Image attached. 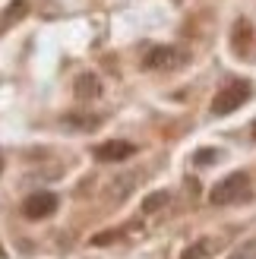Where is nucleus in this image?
Instances as JSON below:
<instances>
[{"instance_id":"nucleus-1","label":"nucleus","mask_w":256,"mask_h":259,"mask_svg":"<svg viewBox=\"0 0 256 259\" xmlns=\"http://www.w3.org/2000/svg\"><path fill=\"white\" fill-rule=\"evenodd\" d=\"M247 199H253V180L244 171H234V174L222 177L219 184L209 190V202L212 205H240Z\"/></svg>"},{"instance_id":"nucleus-2","label":"nucleus","mask_w":256,"mask_h":259,"mask_svg":"<svg viewBox=\"0 0 256 259\" xmlns=\"http://www.w3.org/2000/svg\"><path fill=\"white\" fill-rule=\"evenodd\" d=\"M250 95H253L250 79H228L212 98V114L215 117H228V114H234L240 105H247Z\"/></svg>"},{"instance_id":"nucleus-3","label":"nucleus","mask_w":256,"mask_h":259,"mask_svg":"<svg viewBox=\"0 0 256 259\" xmlns=\"http://www.w3.org/2000/svg\"><path fill=\"white\" fill-rule=\"evenodd\" d=\"M190 63V51L181 48V45H158V48H152L146 60H143V67L146 70H155V73H174V70H181Z\"/></svg>"},{"instance_id":"nucleus-4","label":"nucleus","mask_w":256,"mask_h":259,"mask_svg":"<svg viewBox=\"0 0 256 259\" xmlns=\"http://www.w3.org/2000/svg\"><path fill=\"white\" fill-rule=\"evenodd\" d=\"M54 212H57V196L48 193V190L32 193V196H25V202H22V215L29 218V222H45V218H51Z\"/></svg>"},{"instance_id":"nucleus-5","label":"nucleus","mask_w":256,"mask_h":259,"mask_svg":"<svg viewBox=\"0 0 256 259\" xmlns=\"http://www.w3.org/2000/svg\"><path fill=\"white\" fill-rule=\"evenodd\" d=\"M92 155H95V161H101V164L126 161L130 155H136V146H133V142H123V139H108V142H101V146H95Z\"/></svg>"},{"instance_id":"nucleus-6","label":"nucleus","mask_w":256,"mask_h":259,"mask_svg":"<svg viewBox=\"0 0 256 259\" xmlns=\"http://www.w3.org/2000/svg\"><path fill=\"white\" fill-rule=\"evenodd\" d=\"M73 95H76V101H82V105L95 101V98L101 95L98 76H95V73H79V76H76V82H73Z\"/></svg>"},{"instance_id":"nucleus-7","label":"nucleus","mask_w":256,"mask_h":259,"mask_svg":"<svg viewBox=\"0 0 256 259\" xmlns=\"http://www.w3.org/2000/svg\"><path fill=\"white\" fill-rule=\"evenodd\" d=\"M133 184H136V174H120V177H114L111 184H108V190H105V199L108 202H123L126 196H130V190H133Z\"/></svg>"},{"instance_id":"nucleus-8","label":"nucleus","mask_w":256,"mask_h":259,"mask_svg":"<svg viewBox=\"0 0 256 259\" xmlns=\"http://www.w3.org/2000/svg\"><path fill=\"white\" fill-rule=\"evenodd\" d=\"M25 13H29V0H13V4L4 10V16H0V32L10 29V25H16Z\"/></svg>"},{"instance_id":"nucleus-9","label":"nucleus","mask_w":256,"mask_h":259,"mask_svg":"<svg viewBox=\"0 0 256 259\" xmlns=\"http://www.w3.org/2000/svg\"><path fill=\"white\" fill-rule=\"evenodd\" d=\"M161 205H168V193H164V190H158V193H152V196H146L143 209H146V212H158Z\"/></svg>"},{"instance_id":"nucleus-10","label":"nucleus","mask_w":256,"mask_h":259,"mask_svg":"<svg viewBox=\"0 0 256 259\" xmlns=\"http://www.w3.org/2000/svg\"><path fill=\"white\" fill-rule=\"evenodd\" d=\"M228 259H256V237H250L247 243H240V247L228 256Z\"/></svg>"},{"instance_id":"nucleus-11","label":"nucleus","mask_w":256,"mask_h":259,"mask_svg":"<svg viewBox=\"0 0 256 259\" xmlns=\"http://www.w3.org/2000/svg\"><path fill=\"white\" fill-rule=\"evenodd\" d=\"M67 126H76V130H92L98 126V117H63Z\"/></svg>"},{"instance_id":"nucleus-12","label":"nucleus","mask_w":256,"mask_h":259,"mask_svg":"<svg viewBox=\"0 0 256 259\" xmlns=\"http://www.w3.org/2000/svg\"><path fill=\"white\" fill-rule=\"evenodd\" d=\"M117 237H120V228H111V231H105V234H95L92 237V247H105V243L117 240Z\"/></svg>"},{"instance_id":"nucleus-13","label":"nucleus","mask_w":256,"mask_h":259,"mask_svg":"<svg viewBox=\"0 0 256 259\" xmlns=\"http://www.w3.org/2000/svg\"><path fill=\"white\" fill-rule=\"evenodd\" d=\"M219 149H199L196 152V164H212V161H219Z\"/></svg>"},{"instance_id":"nucleus-14","label":"nucleus","mask_w":256,"mask_h":259,"mask_svg":"<svg viewBox=\"0 0 256 259\" xmlns=\"http://www.w3.org/2000/svg\"><path fill=\"white\" fill-rule=\"evenodd\" d=\"M253 139H256V120H253Z\"/></svg>"},{"instance_id":"nucleus-15","label":"nucleus","mask_w":256,"mask_h":259,"mask_svg":"<svg viewBox=\"0 0 256 259\" xmlns=\"http://www.w3.org/2000/svg\"><path fill=\"white\" fill-rule=\"evenodd\" d=\"M0 259H4V250H0Z\"/></svg>"},{"instance_id":"nucleus-16","label":"nucleus","mask_w":256,"mask_h":259,"mask_svg":"<svg viewBox=\"0 0 256 259\" xmlns=\"http://www.w3.org/2000/svg\"><path fill=\"white\" fill-rule=\"evenodd\" d=\"M0 167H4V161H0Z\"/></svg>"}]
</instances>
